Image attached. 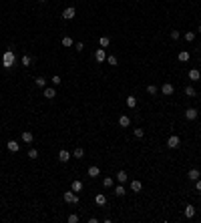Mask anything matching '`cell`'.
<instances>
[{
    "label": "cell",
    "mask_w": 201,
    "mask_h": 223,
    "mask_svg": "<svg viewBox=\"0 0 201 223\" xmlns=\"http://www.w3.org/2000/svg\"><path fill=\"white\" fill-rule=\"evenodd\" d=\"M14 63H16V54H14L12 49H8L4 54H2V64H4V68H12Z\"/></svg>",
    "instance_id": "1"
},
{
    "label": "cell",
    "mask_w": 201,
    "mask_h": 223,
    "mask_svg": "<svg viewBox=\"0 0 201 223\" xmlns=\"http://www.w3.org/2000/svg\"><path fill=\"white\" fill-rule=\"evenodd\" d=\"M62 199H64V201H67V203H79V195L75 193V191H67V193L62 195Z\"/></svg>",
    "instance_id": "2"
},
{
    "label": "cell",
    "mask_w": 201,
    "mask_h": 223,
    "mask_svg": "<svg viewBox=\"0 0 201 223\" xmlns=\"http://www.w3.org/2000/svg\"><path fill=\"white\" fill-rule=\"evenodd\" d=\"M179 145H181V139H179L177 135H171L167 139V147H169V149H177Z\"/></svg>",
    "instance_id": "3"
},
{
    "label": "cell",
    "mask_w": 201,
    "mask_h": 223,
    "mask_svg": "<svg viewBox=\"0 0 201 223\" xmlns=\"http://www.w3.org/2000/svg\"><path fill=\"white\" fill-rule=\"evenodd\" d=\"M75 14H77L75 6H68V8L62 10V18H64V20H72V18H75Z\"/></svg>",
    "instance_id": "4"
},
{
    "label": "cell",
    "mask_w": 201,
    "mask_h": 223,
    "mask_svg": "<svg viewBox=\"0 0 201 223\" xmlns=\"http://www.w3.org/2000/svg\"><path fill=\"white\" fill-rule=\"evenodd\" d=\"M95 60H97V63H105V60H107L105 49H97V50H95Z\"/></svg>",
    "instance_id": "5"
},
{
    "label": "cell",
    "mask_w": 201,
    "mask_h": 223,
    "mask_svg": "<svg viewBox=\"0 0 201 223\" xmlns=\"http://www.w3.org/2000/svg\"><path fill=\"white\" fill-rule=\"evenodd\" d=\"M6 147H8L10 153H18V151H20V143H18V141H8Z\"/></svg>",
    "instance_id": "6"
},
{
    "label": "cell",
    "mask_w": 201,
    "mask_h": 223,
    "mask_svg": "<svg viewBox=\"0 0 201 223\" xmlns=\"http://www.w3.org/2000/svg\"><path fill=\"white\" fill-rule=\"evenodd\" d=\"M173 91H175V88H173V85H171V83H165V85L161 87V92L165 95V97H171Z\"/></svg>",
    "instance_id": "7"
},
{
    "label": "cell",
    "mask_w": 201,
    "mask_h": 223,
    "mask_svg": "<svg viewBox=\"0 0 201 223\" xmlns=\"http://www.w3.org/2000/svg\"><path fill=\"white\" fill-rule=\"evenodd\" d=\"M95 203L99 205V207L107 205V195H105V193H97V195H95Z\"/></svg>",
    "instance_id": "8"
},
{
    "label": "cell",
    "mask_w": 201,
    "mask_h": 223,
    "mask_svg": "<svg viewBox=\"0 0 201 223\" xmlns=\"http://www.w3.org/2000/svg\"><path fill=\"white\" fill-rule=\"evenodd\" d=\"M54 97H57V91H54L53 87H44V99H48V101H53Z\"/></svg>",
    "instance_id": "9"
},
{
    "label": "cell",
    "mask_w": 201,
    "mask_h": 223,
    "mask_svg": "<svg viewBox=\"0 0 201 223\" xmlns=\"http://www.w3.org/2000/svg\"><path fill=\"white\" fill-rule=\"evenodd\" d=\"M185 119H187V121H195V119H197V109H187V111H185Z\"/></svg>",
    "instance_id": "10"
},
{
    "label": "cell",
    "mask_w": 201,
    "mask_h": 223,
    "mask_svg": "<svg viewBox=\"0 0 201 223\" xmlns=\"http://www.w3.org/2000/svg\"><path fill=\"white\" fill-rule=\"evenodd\" d=\"M68 159H71V153H68L67 149H62L60 153H58V161H60V163H67Z\"/></svg>",
    "instance_id": "11"
},
{
    "label": "cell",
    "mask_w": 201,
    "mask_h": 223,
    "mask_svg": "<svg viewBox=\"0 0 201 223\" xmlns=\"http://www.w3.org/2000/svg\"><path fill=\"white\" fill-rule=\"evenodd\" d=\"M131 125V119L127 115H123V117H119V127H123V129H127V127Z\"/></svg>",
    "instance_id": "12"
},
{
    "label": "cell",
    "mask_w": 201,
    "mask_h": 223,
    "mask_svg": "<svg viewBox=\"0 0 201 223\" xmlns=\"http://www.w3.org/2000/svg\"><path fill=\"white\" fill-rule=\"evenodd\" d=\"M187 177H189V179L191 181H197L201 177V173H199V169H189V173H187Z\"/></svg>",
    "instance_id": "13"
},
{
    "label": "cell",
    "mask_w": 201,
    "mask_h": 223,
    "mask_svg": "<svg viewBox=\"0 0 201 223\" xmlns=\"http://www.w3.org/2000/svg\"><path fill=\"white\" fill-rule=\"evenodd\" d=\"M109 44H111V38H109V36H100V38H99V46H100V49H107Z\"/></svg>",
    "instance_id": "14"
},
{
    "label": "cell",
    "mask_w": 201,
    "mask_h": 223,
    "mask_svg": "<svg viewBox=\"0 0 201 223\" xmlns=\"http://www.w3.org/2000/svg\"><path fill=\"white\" fill-rule=\"evenodd\" d=\"M189 78H191V81H199V78H201V73L197 70V68H191V70H189Z\"/></svg>",
    "instance_id": "15"
},
{
    "label": "cell",
    "mask_w": 201,
    "mask_h": 223,
    "mask_svg": "<svg viewBox=\"0 0 201 223\" xmlns=\"http://www.w3.org/2000/svg\"><path fill=\"white\" fill-rule=\"evenodd\" d=\"M141 189H143V185H141V181H131V191H135V193H139Z\"/></svg>",
    "instance_id": "16"
},
{
    "label": "cell",
    "mask_w": 201,
    "mask_h": 223,
    "mask_svg": "<svg viewBox=\"0 0 201 223\" xmlns=\"http://www.w3.org/2000/svg\"><path fill=\"white\" fill-rule=\"evenodd\" d=\"M100 175V169L97 165H93V167H89V177H99Z\"/></svg>",
    "instance_id": "17"
},
{
    "label": "cell",
    "mask_w": 201,
    "mask_h": 223,
    "mask_svg": "<svg viewBox=\"0 0 201 223\" xmlns=\"http://www.w3.org/2000/svg\"><path fill=\"white\" fill-rule=\"evenodd\" d=\"M177 58H179V63H187V60H189V52H187V50H181V52L177 54Z\"/></svg>",
    "instance_id": "18"
},
{
    "label": "cell",
    "mask_w": 201,
    "mask_h": 223,
    "mask_svg": "<svg viewBox=\"0 0 201 223\" xmlns=\"http://www.w3.org/2000/svg\"><path fill=\"white\" fill-rule=\"evenodd\" d=\"M22 141H24V143H32V141H34L32 133H30V131H24L22 133Z\"/></svg>",
    "instance_id": "19"
},
{
    "label": "cell",
    "mask_w": 201,
    "mask_h": 223,
    "mask_svg": "<svg viewBox=\"0 0 201 223\" xmlns=\"http://www.w3.org/2000/svg\"><path fill=\"white\" fill-rule=\"evenodd\" d=\"M127 179H129V175L125 173V171H119V173H117V181H119V183H125Z\"/></svg>",
    "instance_id": "20"
},
{
    "label": "cell",
    "mask_w": 201,
    "mask_h": 223,
    "mask_svg": "<svg viewBox=\"0 0 201 223\" xmlns=\"http://www.w3.org/2000/svg\"><path fill=\"white\" fill-rule=\"evenodd\" d=\"M193 215H195V207H193V205H187V207H185V217L191 219Z\"/></svg>",
    "instance_id": "21"
},
{
    "label": "cell",
    "mask_w": 201,
    "mask_h": 223,
    "mask_svg": "<svg viewBox=\"0 0 201 223\" xmlns=\"http://www.w3.org/2000/svg\"><path fill=\"white\" fill-rule=\"evenodd\" d=\"M34 85H36V87H40V88H44V87H46V78H42V77L34 78Z\"/></svg>",
    "instance_id": "22"
},
{
    "label": "cell",
    "mask_w": 201,
    "mask_h": 223,
    "mask_svg": "<svg viewBox=\"0 0 201 223\" xmlns=\"http://www.w3.org/2000/svg\"><path fill=\"white\" fill-rule=\"evenodd\" d=\"M72 191H75V193H81L82 191V183L81 181H72Z\"/></svg>",
    "instance_id": "23"
},
{
    "label": "cell",
    "mask_w": 201,
    "mask_h": 223,
    "mask_svg": "<svg viewBox=\"0 0 201 223\" xmlns=\"http://www.w3.org/2000/svg\"><path fill=\"white\" fill-rule=\"evenodd\" d=\"M72 155L77 157V159H82V157H85V149H82V147H77V149H75V153H72Z\"/></svg>",
    "instance_id": "24"
},
{
    "label": "cell",
    "mask_w": 201,
    "mask_h": 223,
    "mask_svg": "<svg viewBox=\"0 0 201 223\" xmlns=\"http://www.w3.org/2000/svg\"><path fill=\"white\" fill-rule=\"evenodd\" d=\"M127 107H137V97H127Z\"/></svg>",
    "instance_id": "25"
},
{
    "label": "cell",
    "mask_w": 201,
    "mask_h": 223,
    "mask_svg": "<svg viewBox=\"0 0 201 223\" xmlns=\"http://www.w3.org/2000/svg\"><path fill=\"white\" fill-rule=\"evenodd\" d=\"M185 95H187V97H195V95H197V92H195V88H193V87H185Z\"/></svg>",
    "instance_id": "26"
},
{
    "label": "cell",
    "mask_w": 201,
    "mask_h": 223,
    "mask_svg": "<svg viewBox=\"0 0 201 223\" xmlns=\"http://www.w3.org/2000/svg\"><path fill=\"white\" fill-rule=\"evenodd\" d=\"M115 195H117V197H123V195H125V187H123V185H117Z\"/></svg>",
    "instance_id": "27"
},
{
    "label": "cell",
    "mask_w": 201,
    "mask_h": 223,
    "mask_svg": "<svg viewBox=\"0 0 201 223\" xmlns=\"http://www.w3.org/2000/svg\"><path fill=\"white\" fill-rule=\"evenodd\" d=\"M30 63H32V58H30L28 54H24L22 56V67H30Z\"/></svg>",
    "instance_id": "28"
},
{
    "label": "cell",
    "mask_w": 201,
    "mask_h": 223,
    "mask_svg": "<svg viewBox=\"0 0 201 223\" xmlns=\"http://www.w3.org/2000/svg\"><path fill=\"white\" fill-rule=\"evenodd\" d=\"M107 63L113 64V67H117V56L115 54H109V56H107Z\"/></svg>",
    "instance_id": "29"
},
{
    "label": "cell",
    "mask_w": 201,
    "mask_h": 223,
    "mask_svg": "<svg viewBox=\"0 0 201 223\" xmlns=\"http://www.w3.org/2000/svg\"><path fill=\"white\" fill-rule=\"evenodd\" d=\"M113 183H115V181L111 179V177H105V179H103V185H105L107 189H109V187H113Z\"/></svg>",
    "instance_id": "30"
},
{
    "label": "cell",
    "mask_w": 201,
    "mask_h": 223,
    "mask_svg": "<svg viewBox=\"0 0 201 223\" xmlns=\"http://www.w3.org/2000/svg\"><path fill=\"white\" fill-rule=\"evenodd\" d=\"M185 40L187 42H193L195 40V32H185Z\"/></svg>",
    "instance_id": "31"
},
{
    "label": "cell",
    "mask_w": 201,
    "mask_h": 223,
    "mask_svg": "<svg viewBox=\"0 0 201 223\" xmlns=\"http://www.w3.org/2000/svg\"><path fill=\"white\" fill-rule=\"evenodd\" d=\"M62 46H72V38L71 36H64V38H62Z\"/></svg>",
    "instance_id": "32"
},
{
    "label": "cell",
    "mask_w": 201,
    "mask_h": 223,
    "mask_svg": "<svg viewBox=\"0 0 201 223\" xmlns=\"http://www.w3.org/2000/svg\"><path fill=\"white\" fill-rule=\"evenodd\" d=\"M133 133H135V137H137V139H143V135H145L143 129H133Z\"/></svg>",
    "instance_id": "33"
},
{
    "label": "cell",
    "mask_w": 201,
    "mask_h": 223,
    "mask_svg": "<svg viewBox=\"0 0 201 223\" xmlns=\"http://www.w3.org/2000/svg\"><path fill=\"white\" fill-rule=\"evenodd\" d=\"M147 92H149V95H157V87H155V85H149Z\"/></svg>",
    "instance_id": "34"
},
{
    "label": "cell",
    "mask_w": 201,
    "mask_h": 223,
    "mask_svg": "<svg viewBox=\"0 0 201 223\" xmlns=\"http://www.w3.org/2000/svg\"><path fill=\"white\" fill-rule=\"evenodd\" d=\"M28 157H30V159H36V157H38V151H36V149H30L28 151Z\"/></svg>",
    "instance_id": "35"
},
{
    "label": "cell",
    "mask_w": 201,
    "mask_h": 223,
    "mask_svg": "<svg viewBox=\"0 0 201 223\" xmlns=\"http://www.w3.org/2000/svg\"><path fill=\"white\" fill-rule=\"evenodd\" d=\"M179 36H181V32H179V30H171V38L173 40H177Z\"/></svg>",
    "instance_id": "36"
},
{
    "label": "cell",
    "mask_w": 201,
    "mask_h": 223,
    "mask_svg": "<svg viewBox=\"0 0 201 223\" xmlns=\"http://www.w3.org/2000/svg\"><path fill=\"white\" fill-rule=\"evenodd\" d=\"M77 221H79V215H75V213L68 215V223H77Z\"/></svg>",
    "instance_id": "37"
},
{
    "label": "cell",
    "mask_w": 201,
    "mask_h": 223,
    "mask_svg": "<svg viewBox=\"0 0 201 223\" xmlns=\"http://www.w3.org/2000/svg\"><path fill=\"white\" fill-rule=\"evenodd\" d=\"M60 83H62L60 77H53V85H54V87H57V85H60Z\"/></svg>",
    "instance_id": "38"
},
{
    "label": "cell",
    "mask_w": 201,
    "mask_h": 223,
    "mask_svg": "<svg viewBox=\"0 0 201 223\" xmlns=\"http://www.w3.org/2000/svg\"><path fill=\"white\" fill-rule=\"evenodd\" d=\"M75 49L81 52V50H85V44H82V42H77V44H75Z\"/></svg>",
    "instance_id": "39"
},
{
    "label": "cell",
    "mask_w": 201,
    "mask_h": 223,
    "mask_svg": "<svg viewBox=\"0 0 201 223\" xmlns=\"http://www.w3.org/2000/svg\"><path fill=\"white\" fill-rule=\"evenodd\" d=\"M195 189H197V191H201V179H197V181H195Z\"/></svg>",
    "instance_id": "40"
},
{
    "label": "cell",
    "mask_w": 201,
    "mask_h": 223,
    "mask_svg": "<svg viewBox=\"0 0 201 223\" xmlns=\"http://www.w3.org/2000/svg\"><path fill=\"white\" fill-rule=\"evenodd\" d=\"M199 34H201V24H199Z\"/></svg>",
    "instance_id": "41"
},
{
    "label": "cell",
    "mask_w": 201,
    "mask_h": 223,
    "mask_svg": "<svg viewBox=\"0 0 201 223\" xmlns=\"http://www.w3.org/2000/svg\"><path fill=\"white\" fill-rule=\"evenodd\" d=\"M38 2H46V0H38Z\"/></svg>",
    "instance_id": "42"
},
{
    "label": "cell",
    "mask_w": 201,
    "mask_h": 223,
    "mask_svg": "<svg viewBox=\"0 0 201 223\" xmlns=\"http://www.w3.org/2000/svg\"><path fill=\"white\" fill-rule=\"evenodd\" d=\"M199 64H201V58H199Z\"/></svg>",
    "instance_id": "43"
}]
</instances>
